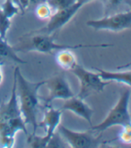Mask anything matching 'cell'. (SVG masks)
<instances>
[{
  "label": "cell",
  "instance_id": "cell-1",
  "mask_svg": "<svg viewBox=\"0 0 131 148\" xmlns=\"http://www.w3.org/2000/svg\"><path fill=\"white\" fill-rule=\"evenodd\" d=\"M14 73L16 77V92L22 117L26 124L32 126V133H36L37 128H39L37 121L38 110L40 108L39 90L41 86L45 85L46 81L36 83L28 81L22 75L19 67H16Z\"/></svg>",
  "mask_w": 131,
  "mask_h": 148
},
{
  "label": "cell",
  "instance_id": "cell-2",
  "mask_svg": "<svg viewBox=\"0 0 131 148\" xmlns=\"http://www.w3.org/2000/svg\"><path fill=\"white\" fill-rule=\"evenodd\" d=\"M113 46L112 44H77V45H68L62 44V43H57L54 40V35L50 34H33L32 37L30 38L20 48H14L17 50H35L41 53H51L55 50H62V49H78L83 48H108Z\"/></svg>",
  "mask_w": 131,
  "mask_h": 148
},
{
  "label": "cell",
  "instance_id": "cell-3",
  "mask_svg": "<svg viewBox=\"0 0 131 148\" xmlns=\"http://www.w3.org/2000/svg\"><path fill=\"white\" fill-rule=\"evenodd\" d=\"M130 100V90L122 92L119 101L108 113L106 118L97 125H92V130L102 133L113 126L128 127L131 124L130 114L128 111V103Z\"/></svg>",
  "mask_w": 131,
  "mask_h": 148
},
{
  "label": "cell",
  "instance_id": "cell-4",
  "mask_svg": "<svg viewBox=\"0 0 131 148\" xmlns=\"http://www.w3.org/2000/svg\"><path fill=\"white\" fill-rule=\"evenodd\" d=\"M71 72L80 82V90L77 94V97L82 100L86 99L93 93L103 92L105 86L110 84V82L103 81L99 76L98 73L87 70L84 66L78 64L75 65Z\"/></svg>",
  "mask_w": 131,
  "mask_h": 148
},
{
  "label": "cell",
  "instance_id": "cell-5",
  "mask_svg": "<svg viewBox=\"0 0 131 148\" xmlns=\"http://www.w3.org/2000/svg\"><path fill=\"white\" fill-rule=\"evenodd\" d=\"M58 133L65 142L73 148H92L98 147L102 141V135L95 136L93 130L79 132L74 131L63 125H58Z\"/></svg>",
  "mask_w": 131,
  "mask_h": 148
},
{
  "label": "cell",
  "instance_id": "cell-6",
  "mask_svg": "<svg viewBox=\"0 0 131 148\" xmlns=\"http://www.w3.org/2000/svg\"><path fill=\"white\" fill-rule=\"evenodd\" d=\"M81 7L82 5L79 3L75 2L74 5L67 8H65V9L57 10L54 14H51V16L49 18V20L48 23L44 27L33 31L32 32L26 34L25 36H30L33 35V34H47V35H50V34H53L54 32H57L72 19V17L78 12V10Z\"/></svg>",
  "mask_w": 131,
  "mask_h": 148
},
{
  "label": "cell",
  "instance_id": "cell-7",
  "mask_svg": "<svg viewBox=\"0 0 131 148\" xmlns=\"http://www.w3.org/2000/svg\"><path fill=\"white\" fill-rule=\"evenodd\" d=\"M86 25L95 30H109L112 32H119L131 27V11L128 10L123 13L115 14L110 16L97 20H89Z\"/></svg>",
  "mask_w": 131,
  "mask_h": 148
},
{
  "label": "cell",
  "instance_id": "cell-8",
  "mask_svg": "<svg viewBox=\"0 0 131 148\" xmlns=\"http://www.w3.org/2000/svg\"><path fill=\"white\" fill-rule=\"evenodd\" d=\"M45 85L49 89V96L45 100V106L51 104L54 100H67L75 96L64 74H58L46 80Z\"/></svg>",
  "mask_w": 131,
  "mask_h": 148
},
{
  "label": "cell",
  "instance_id": "cell-9",
  "mask_svg": "<svg viewBox=\"0 0 131 148\" xmlns=\"http://www.w3.org/2000/svg\"><path fill=\"white\" fill-rule=\"evenodd\" d=\"M62 110H69L71 112H74L75 114L85 119L91 126L93 125L92 123V117L93 115V110L91 109L87 104L84 102V100L80 99L77 96H73L69 99L65 100V102L63 104Z\"/></svg>",
  "mask_w": 131,
  "mask_h": 148
},
{
  "label": "cell",
  "instance_id": "cell-10",
  "mask_svg": "<svg viewBox=\"0 0 131 148\" xmlns=\"http://www.w3.org/2000/svg\"><path fill=\"white\" fill-rule=\"evenodd\" d=\"M46 110L44 117L40 123H38V127H43L46 131V136H51L56 131L58 125L60 124L62 110H57L51 106V104L45 106Z\"/></svg>",
  "mask_w": 131,
  "mask_h": 148
},
{
  "label": "cell",
  "instance_id": "cell-11",
  "mask_svg": "<svg viewBox=\"0 0 131 148\" xmlns=\"http://www.w3.org/2000/svg\"><path fill=\"white\" fill-rule=\"evenodd\" d=\"M95 70L97 71L99 76L102 78L103 81L106 82H118L120 84H123L130 87L131 82V71H121V72H116V71H106L104 69L101 68H95Z\"/></svg>",
  "mask_w": 131,
  "mask_h": 148
},
{
  "label": "cell",
  "instance_id": "cell-12",
  "mask_svg": "<svg viewBox=\"0 0 131 148\" xmlns=\"http://www.w3.org/2000/svg\"><path fill=\"white\" fill-rule=\"evenodd\" d=\"M5 60H11V61L19 64L27 63L17 55L14 48L11 47L8 44L5 39H2L0 37V63L3 64Z\"/></svg>",
  "mask_w": 131,
  "mask_h": 148
},
{
  "label": "cell",
  "instance_id": "cell-13",
  "mask_svg": "<svg viewBox=\"0 0 131 148\" xmlns=\"http://www.w3.org/2000/svg\"><path fill=\"white\" fill-rule=\"evenodd\" d=\"M71 50L72 49L58 50V54L56 55L57 64L64 70L71 71L77 64L76 58Z\"/></svg>",
  "mask_w": 131,
  "mask_h": 148
},
{
  "label": "cell",
  "instance_id": "cell-14",
  "mask_svg": "<svg viewBox=\"0 0 131 148\" xmlns=\"http://www.w3.org/2000/svg\"><path fill=\"white\" fill-rule=\"evenodd\" d=\"M50 137L46 135L37 136L36 133H32V135L28 136L27 143H28L29 146L32 147V148H44L47 146V144H48Z\"/></svg>",
  "mask_w": 131,
  "mask_h": 148
},
{
  "label": "cell",
  "instance_id": "cell-15",
  "mask_svg": "<svg viewBox=\"0 0 131 148\" xmlns=\"http://www.w3.org/2000/svg\"><path fill=\"white\" fill-rule=\"evenodd\" d=\"M35 14L40 20L49 19L52 14V8L46 1L40 3L35 6Z\"/></svg>",
  "mask_w": 131,
  "mask_h": 148
},
{
  "label": "cell",
  "instance_id": "cell-16",
  "mask_svg": "<svg viewBox=\"0 0 131 148\" xmlns=\"http://www.w3.org/2000/svg\"><path fill=\"white\" fill-rule=\"evenodd\" d=\"M0 8H1L3 14L9 19H11L12 17H14L20 11V8L15 4H14L12 0H5V2Z\"/></svg>",
  "mask_w": 131,
  "mask_h": 148
},
{
  "label": "cell",
  "instance_id": "cell-17",
  "mask_svg": "<svg viewBox=\"0 0 131 148\" xmlns=\"http://www.w3.org/2000/svg\"><path fill=\"white\" fill-rule=\"evenodd\" d=\"M46 2L50 5L52 9L61 10L71 6L76 2V0H46Z\"/></svg>",
  "mask_w": 131,
  "mask_h": 148
},
{
  "label": "cell",
  "instance_id": "cell-18",
  "mask_svg": "<svg viewBox=\"0 0 131 148\" xmlns=\"http://www.w3.org/2000/svg\"><path fill=\"white\" fill-rule=\"evenodd\" d=\"M11 22L10 19L3 14L1 8H0V37L2 39H5L6 33L10 28Z\"/></svg>",
  "mask_w": 131,
  "mask_h": 148
},
{
  "label": "cell",
  "instance_id": "cell-19",
  "mask_svg": "<svg viewBox=\"0 0 131 148\" xmlns=\"http://www.w3.org/2000/svg\"><path fill=\"white\" fill-rule=\"evenodd\" d=\"M67 144L64 142V139H61V136L59 135V133L54 132L53 135L49 138L46 147L58 148V147H67Z\"/></svg>",
  "mask_w": 131,
  "mask_h": 148
},
{
  "label": "cell",
  "instance_id": "cell-20",
  "mask_svg": "<svg viewBox=\"0 0 131 148\" xmlns=\"http://www.w3.org/2000/svg\"><path fill=\"white\" fill-rule=\"evenodd\" d=\"M119 139L122 143L130 144L131 143V134H130V126L124 127L123 130L119 134Z\"/></svg>",
  "mask_w": 131,
  "mask_h": 148
},
{
  "label": "cell",
  "instance_id": "cell-21",
  "mask_svg": "<svg viewBox=\"0 0 131 148\" xmlns=\"http://www.w3.org/2000/svg\"><path fill=\"white\" fill-rule=\"evenodd\" d=\"M107 6V10L112 9V8L118 7L119 5H120L121 4H128L130 3V0H104Z\"/></svg>",
  "mask_w": 131,
  "mask_h": 148
},
{
  "label": "cell",
  "instance_id": "cell-22",
  "mask_svg": "<svg viewBox=\"0 0 131 148\" xmlns=\"http://www.w3.org/2000/svg\"><path fill=\"white\" fill-rule=\"evenodd\" d=\"M20 4V10L24 13L26 9H28L30 6V0H19Z\"/></svg>",
  "mask_w": 131,
  "mask_h": 148
},
{
  "label": "cell",
  "instance_id": "cell-23",
  "mask_svg": "<svg viewBox=\"0 0 131 148\" xmlns=\"http://www.w3.org/2000/svg\"><path fill=\"white\" fill-rule=\"evenodd\" d=\"M44 1H46V0H30V6H36L38 4L42 3Z\"/></svg>",
  "mask_w": 131,
  "mask_h": 148
},
{
  "label": "cell",
  "instance_id": "cell-24",
  "mask_svg": "<svg viewBox=\"0 0 131 148\" xmlns=\"http://www.w3.org/2000/svg\"><path fill=\"white\" fill-rule=\"evenodd\" d=\"M90 1H93V0H76V2H77V3H79L82 6H83L84 5H85L86 3L90 2Z\"/></svg>",
  "mask_w": 131,
  "mask_h": 148
},
{
  "label": "cell",
  "instance_id": "cell-25",
  "mask_svg": "<svg viewBox=\"0 0 131 148\" xmlns=\"http://www.w3.org/2000/svg\"><path fill=\"white\" fill-rule=\"evenodd\" d=\"M2 64L0 63V84H1L2 81H3V73H2V68H1Z\"/></svg>",
  "mask_w": 131,
  "mask_h": 148
},
{
  "label": "cell",
  "instance_id": "cell-26",
  "mask_svg": "<svg viewBox=\"0 0 131 148\" xmlns=\"http://www.w3.org/2000/svg\"><path fill=\"white\" fill-rule=\"evenodd\" d=\"M12 1L14 2V4H15L17 6H18L20 8V4H19V0H12Z\"/></svg>",
  "mask_w": 131,
  "mask_h": 148
}]
</instances>
